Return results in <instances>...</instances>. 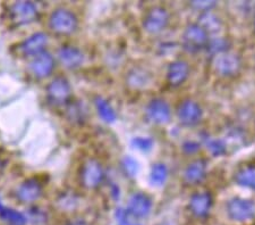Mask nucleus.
Here are the masks:
<instances>
[{
    "label": "nucleus",
    "mask_w": 255,
    "mask_h": 225,
    "mask_svg": "<svg viewBox=\"0 0 255 225\" xmlns=\"http://www.w3.org/2000/svg\"><path fill=\"white\" fill-rule=\"evenodd\" d=\"M127 210L139 220L149 218L153 211V200L149 195L142 191H135L129 196Z\"/></svg>",
    "instance_id": "12"
},
{
    "label": "nucleus",
    "mask_w": 255,
    "mask_h": 225,
    "mask_svg": "<svg viewBox=\"0 0 255 225\" xmlns=\"http://www.w3.org/2000/svg\"><path fill=\"white\" fill-rule=\"evenodd\" d=\"M215 198L210 191H196L188 199V211L197 220H204L211 214Z\"/></svg>",
    "instance_id": "10"
},
{
    "label": "nucleus",
    "mask_w": 255,
    "mask_h": 225,
    "mask_svg": "<svg viewBox=\"0 0 255 225\" xmlns=\"http://www.w3.org/2000/svg\"><path fill=\"white\" fill-rule=\"evenodd\" d=\"M3 169H5V162H3V159L0 157V174L3 172Z\"/></svg>",
    "instance_id": "36"
},
{
    "label": "nucleus",
    "mask_w": 255,
    "mask_h": 225,
    "mask_svg": "<svg viewBox=\"0 0 255 225\" xmlns=\"http://www.w3.org/2000/svg\"><path fill=\"white\" fill-rule=\"evenodd\" d=\"M49 28L58 35H71L79 27V18L67 8H58L49 16Z\"/></svg>",
    "instance_id": "2"
},
{
    "label": "nucleus",
    "mask_w": 255,
    "mask_h": 225,
    "mask_svg": "<svg viewBox=\"0 0 255 225\" xmlns=\"http://www.w3.org/2000/svg\"><path fill=\"white\" fill-rule=\"evenodd\" d=\"M0 218L11 225H24L27 222L26 215L14 208L5 206L2 203H0Z\"/></svg>",
    "instance_id": "26"
},
{
    "label": "nucleus",
    "mask_w": 255,
    "mask_h": 225,
    "mask_svg": "<svg viewBox=\"0 0 255 225\" xmlns=\"http://www.w3.org/2000/svg\"><path fill=\"white\" fill-rule=\"evenodd\" d=\"M234 182L245 189L255 191V165L240 167L234 174Z\"/></svg>",
    "instance_id": "22"
},
{
    "label": "nucleus",
    "mask_w": 255,
    "mask_h": 225,
    "mask_svg": "<svg viewBox=\"0 0 255 225\" xmlns=\"http://www.w3.org/2000/svg\"><path fill=\"white\" fill-rule=\"evenodd\" d=\"M210 36L197 23L187 24L180 39V46L187 54L195 55L205 50Z\"/></svg>",
    "instance_id": "1"
},
{
    "label": "nucleus",
    "mask_w": 255,
    "mask_h": 225,
    "mask_svg": "<svg viewBox=\"0 0 255 225\" xmlns=\"http://www.w3.org/2000/svg\"><path fill=\"white\" fill-rule=\"evenodd\" d=\"M253 26H254V31H255V18H254V23H253Z\"/></svg>",
    "instance_id": "37"
},
{
    "label": "nucleus",
    "mask_w": 255,
    "mask_h": 225,
    "mask_svg": "<svg viewBox=\"0 0 255 225\" xmlns=\"http://www.w3.org/2000/svg\"><path fill=\"white\" fill-rule=\"evenodd\" d=\"M172 110L166 99L161 97H155L147 102L145 106V117L152 124L167 125L170 123Z\"/></svg>",
    "instance_id": "8"
},
{
    "label": "nucleus",
    "mask_w": 255,
    "mask_h": 225,
    "mask_svg": "<svg viewBox=\"0 0 255 225\" xmlns=\"http://www.w3.org/2000/svg\"><path fill=\"white\" fill-rule=\"evenodd\" d=\"M230 46H232V43H230L229 39L225 38V36H210L207 48H205V51H207L212 58V57H215L217 55L229 51Z\"/></svg>",
    "instance_id": "25"
},
{
    "label": "nucleus",
    "mask_w": 255,
    "mask_h": 225,
    "mask_svg": "<svg viewBox=\"0 0 255 225\" xmlns=\"http://www.w3.org/2000/svg\"><path fill=\"white\" fill-rule=\"evenodd\" d=\"M169 179V169L164 163H154L151 166L149 181L152 187L161 188Z\"/></svg>",
    "instance_id": "24"
},
{
    "label": "nucleus",
    "mask_w": 255,
    "mask_h": 225,
    "mask_svg": "<svg viewBox=\"0 0 255 225\" xmlns=\"http://www.w3.org/2000/svg\"><path fill=\"white\" fill-rule=\"evenodd\" d=\"M197 24L207 32L209 36H216L223 28V19L213 11H205L201 13L197 18Z\"/></svg>",
    "instance_id": "21"
},
{
    "label": "nucleus",
    "mask_w": 255,
    "mask_h": 225,
    "mask_svg": "<svg viewBox=\"0 0 255 225\" xmlns=\"http://www.w3.org/2000/svg\"><path fill=\"white\" fill-rule=\"evenodd\" d=\"M121 169L123 173L125 174V177L133 179L137 177L141 166H139L137 159L131 156H124L121 159Z\"/></svg>",
    "instance_id": "28"
},
{
    "label": "nucleus",
    "mask_w": 255,
    "mask_h": 225,
    "mask_svg": "<svg viewBox=\"0 0 255 225\" xmlns=\"http://www.w3.org/2000/svg\"><path fill=\"white\" fill-rule=\"evenodd\" d=\"M117 225H144L142 220L137 219L126 207H118L114 213Z\"/></svg>",
    "instance_id": "27"
},
{
    "label": "nucleus",
    "mask_w": 255,
    "mask_h": 225,
    "mask_svg": "<svg viewBox=\"0 0 255 225\" xmlns=\"http://www.w3.org/2000/svg\"><path fill=\"white\" fill-rule=\"evenodd\" d=\"M59 203L63 204V207H65V208H68V210H74L77 205V199L74 195L73 196L67 195V196H65V197L61 198L59 200Z\"/></svg>",
    "instance_id": "34"
},
{
    "label": "nucleus",
    "mask_w": 255,
    "mask_h": 225,
    "mask_svg": "<svg viewBox=\"0 0 255 225\" xmlns=\"http://www.w3.org/2000/svg\"><path fill=\"white\" fill-rule=\"evenodd\" d=\"M27 221H31L33 224H43L44 222H47V213L43 210H41L40 207H32L28 210V213L26 215Z\"/></svg>",
    "instance_id": "31"
},
{
    "label": "nucleus",
    "mask_w": 255,
    "mask_h": 225,
    "mask_svg": "<svg viewBox=\"0 0 255 225\" xmlns=\"http://www.w3.org/2000/svg\"><path fill=\"white\" fill-rule=\"evenodd\" d=\"M110 195H112L113 199L118 200L119 196H121V192H119V187L116 184H113L112 188H110Z\"/></svg>",
    "instance_id": "35"
},
{
    "label": "nucleus",
    "mask_w": 255,
    "mask_h": 225,
    "mask_svg": "<svg viewBox=\"0 0 255 225\" xmlns=\"http://www.w3.org/2000/svg\"><path fill=\"white\" fill-rule=\"evenodd\" d=\"M105 177V170L101 163L94 158H89L81 167V184L86 189H97L104 182Z\"/></svg>",
    "instance_id": "9"
},
{
    "label": "nucleus",
    "mask_w": 255,
    "mask_h": 225,
    "mask_svg": "<svg viewBox=\"0 0 255 225\" xmlns=\"http://www.w3.org/2000/svg\"><path fill=\"white\" fill-rule=\"evenodd\" d=\"M30 69L33 75L38 79H46L52 74L55 69V58L48 51H43L38 56L33 57L30 63Z\"/></svg>",
    "instance_id": "16"
},
{
    "label": "nucleus",
    "mask_w": 255,
    "mask_h": 225,
    "mask_svg": "<svg viewBox=\"0 0 255 225\" xmlns=\"http://www.w3.org/2000/svg\"><path fill=\"white\" fill-rule=\"evenodd\" d=\"M46 95L49 104L55 107L67 106L72 98L71 83L64 76H56L47 85Z\"/></svg>",
    "instance_id": "6"
},
{
    "label": "nucleus",
    "mask_w": 255,
    "mask_h": 225,
    "mask_svg": "<svg viewBox=\"0 0 255 225\" xmlns=\"http://www.w3.org/2000/svg\"><path fill=\"white\" fill-rule=\"evenodd\" d=\"M177 120L185 128H194L203 118V109L199 102L187 98L180 101L176 108Z\"/></svg>",
    "instance_id": "7"
},
{
    "label": "nucleus",
    "mask_w": 255,
    "mask_h": 225,
    "mask_svg": "<svg viewBox=\"0 0 255 225\" xmlns=\"http://www.w3.org/2000/svg\"><path fill=\"white\" fill-rule=\"evenodd\" d=\"M131 147L142 153H150L154 148V140L151 137H135L131 139Z\"/></svg>",
    "instance_id": "30"
},
{
    "label": "nucleus",
    "mask_w": 255,
    "mask_h": 225,
    "mask_svg": "<svg viewBox=\"0 0 255 225\" xmlns=\"http://www.w3.org/2000/svg\"><path fill=\"white\" fill-rule=\"evenodd\" d=\"M191 75V66L187 60L175 59L169 63L166 71L167 83L171 88H179Z\"/></svg>",
    "instance_id": "13"
},
{
    "label": "nucleus",
    "mask_w": 255,
    "mask_h": 225,
    "mask_svg": "<svg viewBox=\"0 0 255 225\" xmlns=\"http://www.w3.org/2000/svg\"><path fill=\"white\" fill-rule=\"evenodd\" d=\"M209 164L204 158H196L188 163L183 172V181L187 186H199L208 177Z\"/></svg>",
    "instance_id": "14"
},
{
    "label": "nucleus",
    "mask_w": 255,
    "mask_h": 225,
    "mask_svg": "<svg viewBox=\"0 0 255 225\" xmlns=\"http://www.w3.org/2000/svg\"><path fill=\"white\" fill-rule=\"evenodd\" d=\"M38 8L31 1H18L9 8V18L16 25H27L38 18Z\"/></svg>",
    "instance_id": "11"
},
{
    "label": "nucleus",
    "mask_w": 255,
    "mask_h": 225,
    "mask_svg": "<svg viewBox=\"0 0 255 225\" xmlns=\"http://www.w3.org/2000/svg\"><path fill=\"white\" fill-rule=\"evenodd\" d=\"M201 141H202L201 145L205 147V149L212 157H223L227 154L228 145L224 139L212 137L211 134L203 132L201 134Z\"/></svg>",
    "instance_id": "20"
},
{
    "label": "nucleus",
    "mask_w": 255,
    "mask_h": 225,
    "mask_svg": "<svg viewBox=\"0 0 255 225\" xmlns=\"http://www.w3.org/2000/svg\"><path fill=\"white\" fill-rule=\"evenodd\" d=\"M201 148H202V145L196 140H185L182 143V151L187 156L196 155L201 150Z\"/></svg>",
    "instance_id": "32"
},
{
    "label": "nucleus",
    "mask_w": 255,
    "mask_h": 225,
    "mask_svg": "<svg viewBox=\"0 0 255 225\" xmlns=\"http://www.w3.org/2000/svg\"><path fill=\"white\" fill-rule=\"evenodd\" d=\"M49 38L44 32H36L25 39L20 44V51L23 55L28 57H35L41 52L44 51V48L47 47Z\"/></svg>",
    "instance_id": "18"
},
{
    "label": "nucleus",
    "mask_w": 255,
    "mask_h": 225,
    "mask_svg": "<svg viewBox=\"0 0 255 225\" xmlns=\"http://www.w3.org/2000/svg\"><path fill=\"white\" fill-rule=\"evenodd\" d=\"M94 108H96L99 117L107 124H113L117 120L116 110L114 109L112 104L101 96H97L93 99Z\"/></svg>",
    "instance_id": "23"
},
{
    "label": "nucleus",
    "mask_w": 255,
    "mask_h": 225,
    "mask_svg": "<svg viewBox=\"0 0 255 225\" xmlns=\"http://www.w3.org/2000/svg\"><path fill=\"white\" fill-rule=\"evenodd\" d=\"M43 194V187L38 179L24 180L16 189V197L20 203L32 204L39 200Z\"/></svg>",
    "instance_id": "15"
},
{
    "label": "nucleus",
    "mask_w": 255,
    "mask_h": 225,
    "mask_svg": "<svg viewBox=\"0 0 255 225\" xmlns=\"http://www.w3.org/2000/svg\"><path fill=\"white\" fill-rule=\"evenodd\" d=\"M192 8L201 13H205V11H211L213 8L217 6L216 1H192L190 3Z\"/></svg>",
    "instance_id": "33"
},
{
    "label": "nucleus",
    "mask_w": 255,
    "mask_h": 225,
    "mask_svg": "<svg viewBox=\"0 0 255 225\" xmlns=\"http://www.w3.org/2000/svg\"><path fill=\"white\" fill-rule=\"evenodd\" d=\"M60 64L68 69L80 68L85 61L83 51L74 46H61L57 52Z\"/></svg>",
    "instance_id": "17"
},
{
    "label": "nucleus",
    "mask_w": 255,
    "mask_h": 225,
    "mask_svg": "<svg viewBox=\"0 0 255 225\" xmlns=\"http://www.w3.org/2000/svg\"><path fill=\"white\" fill-rule=\"evenodd\" d=\"M170 13L162 6H153L146 10L142 19L143 30L150 35H158L170 24Z\"/></svg>",
    "instance_id": "3"
},
{
    "label": "nucleus",
    "mask_w": 255,
    "mask_h": 225,
    "mask_svg": "<svg viewBox=\"0 0 255 225\" xmlns=\"http://www.w3.org/2000/svg\"><path fill=\"white\" fill-rule=\"evenodd\" d=\"M228 219L237 223H245L255 218V202L244 197H232L226 203Z\"/></svg>",
    "instance_id": "4"
},
{
    "label": "nucleus",
    "mask_w": 255,
    "mask_h": 225,
    "mask_svg": "<svg viewBox=\"0 0 255 225\" xmlns=\"http://www.w3.org/2000/svg\"><path fill=\"white\" fill-rule=\"evenodd\" d=\"M86 108L83 104L80 102H69L67 105V116L68 120H71L74 123H82L86 118Z\"/></svg>",
    "instance_id": "29"
},
{
    "label": "nucleus",
    "mask_w": 255,
    "mask_h": 225,
    "mask_svg": "<svg viewBox=\"0 0 255 225\" xmlns=\"http://www.w3.org/2000/svg\"><path fill=\"white\" fill-rule=\"evenodd\" d=\"M152 82L151 73L146 68L133 67L126 75V84L133 90H143L149 87Z\"/></svg>",
    "instance_id": "19"
},
{
    "label": "nucleus",
    "mask_w": 255,
    "mask_h": 225,
    "mask_svg": "<svg viewBox=\"0 0 255 225\" xmlns=\"http://www.w3.org/2000/svg\"><path fill=\"white\" fill-rule=\"evenodd\" d=\"M211 67L219 77L232 79L241 73L242 59L237 54L227 51L212 57Z\"/></svg>",
    "instance_id": "5"
}]
</instances>
